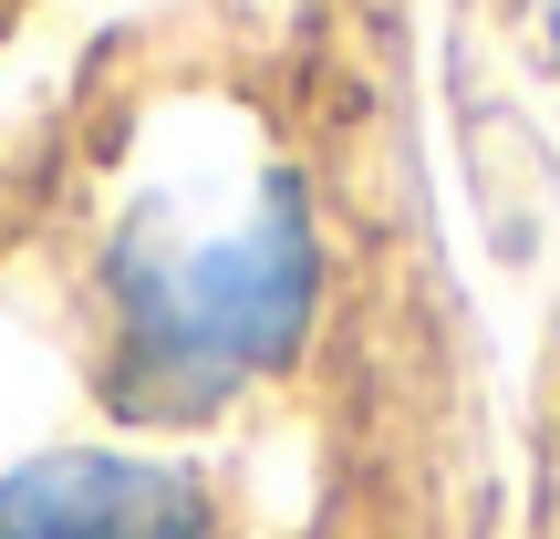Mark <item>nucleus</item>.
<instances>
[{
  "label": "nucleus",
  "instance_id": "f257e3e1",
  "mask_svg": "<svg viewBox=\"0 0 560 539\" xmlns=\"http://www.w3.org/2000/svg\"><path fill=\"white\" fill-rule=\"evenodd\" d=\"M322 312V229L301 166H249L240 198L145 187L104 239V395L136 425L219 415L291 374Z\"/></svg>",
  "mask_w": 560,
  "mask_h": 539
},
{
  "label": "nucleus",
  "instance_id": "f03ea898",
  "mask_svg": "<svg viewBox=\"0 0 560 539\" xmlns=\"http://www.w3.org/2000/svg\"><path fill=\"white\" fill-rule=\"evenodd\" d=\"M0 539H219V499L177 457L52 446L0 467Z\"/></svg>",
  "mask_w": 560,
  "mask_h": 539
}]
</instances>
